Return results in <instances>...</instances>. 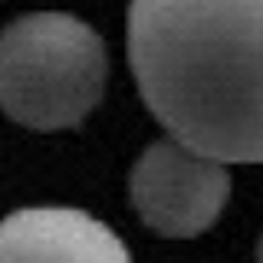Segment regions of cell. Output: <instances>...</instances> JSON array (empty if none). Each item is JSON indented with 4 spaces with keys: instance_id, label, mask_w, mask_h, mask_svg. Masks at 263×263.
I'll list each match as a JSON object with an SVG mask.
<instances>
[{
    "instance_id": "cell-1",
    "label": "cell",
    "mask_w": 263,
    "mask_h": 263,
    "mask_svg": "<svg viewBox=\"0 0 263 263\" xmlns=\"http://www.w3.org/2000/svg\"><path fill=\"white\" fill-rule=\"evenodd\" d=\"M128 63L168 135L263 164V0H132Z\"/></svg>"
},
{
    "instance_id": "cell-2",
    "label": "cell",
    "mask_w": 263,
    "mask_h": 263,
    "mask_svg": "<svg viewBox=\"0 0 263 263\" xmlns=\"http://www.w3.org/2000/svg\"><path fill=\"white\" fill-rule=\"evenodd\" d=\"M105 82V43L76 13L33 10L7 23L0 102L10 122L33 132L76 128L102 102Z\"/></svg>"
},
{
    "instance_id": "cell-3",
    "label": "cell",
    "mask_w": 263,
    "mask_h": 263,
    "mask_svg": "<svg viewBox=\"0 0 263 263\" xmlns=\"http://www.w3.org/2000/svg\"><path fill=\"white\" fill-rule=\"evenodd\" d=\"M128 201L152 234L168 240L201 237L217 224L230 201L227 161L164 135L132 164Z\"/></svg>"
},
{
    "instance_id": "cell-4",
    "label": "cell",
    "mask_w": 263,
    "mask_h": 263,
    "mask_svg": "<svg viewBox=\"0 0 263 263\" xmlns=\"http://www.w3.org/2000/svg\"><path fill=\"white\" fill-rule=\"evenodd\" d=\"M0 263H135L122 237L76 208H23L0 230Z\"/></svg>"
},
{
    "instance_id": "cell-5",
    "label": "cell",
    "mask_w": 263,
    "mask_h": 263,
    "mask_svg": "<svg viewBox=\"0 0 263 263\" xmlns=\"http://www.w3.org/2000/svg\"><path fill=\"white\" fill-rule=\"evenodd\" d=\"M257 263H263V234H260V243H257Z\"/></svg>"
}]
</instances>
